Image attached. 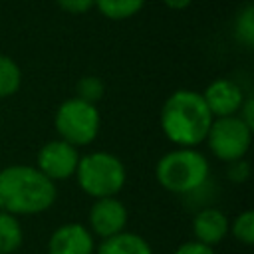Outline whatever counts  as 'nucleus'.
Wrapping results in <instances>:
<instances>
[{
    "label": "nucleus",
    "instance_id": "18",
    "mask_svg": "<svg viewBox=\"0 0 254 254\" xmlns=\"http://www.w3.org/2000/svg\"><path fill=\"white\" fill-rule=\"evenodd\" d=\"M103 93H105V83L101 81V77H97V75H83L75 83V95L73 97L95 105L103 97Z\"/></svg>",
    "mask_w": 254,
    "mask_h": 254
},
{
    "label": "nucleus",
    "instance_id": "8",
    "mask_svg": "<svg viewBox=\"0 0 254 254\" xmlns=\"http://www.w3.org/2000/svg\"><path fill=\"white\" fill-rule=\"evenodd\" d=\"M127 226V206L115 198H95L89 208V232L99 238H109L123 232Z\"/></svg>",
    "mask_w": 254,
    "mask_h": 254
},
{
    "label": "nucleus",
    "instance_id": "11",
    "mask_svg": "<svg viewBox=\"0 0 254 254\" xmlns=\"http://www.w3.org/2000/svg\"><path fill=\"white\" fill-rule=\"evenodd\" d=\"M228 224H230V220L222 210L212 208V206L200 208L192 218L194 240L212 248L228 236Z\"/></svg>",
    "mask_w": 254,
    "mask_h": 254
},
{
    "label": "nucleus",
    "instance_id": "20",
    "mask_svg": "<svg viewBox=\"0 0 254 254\" xmlns=\"http://www.w3.org/2000/svg\"><path fill=\"white\" fill-rule=\"evenodd\" d=\"M58 6L67 14H87L95 8V0H56Z\"/></svg>",
    "mask_w": 254,
    "mask_h": 254
},
{
    "label": "nucleus",
    "instance_id": "12",
    "mask_svg": "<svg viewBox=\"0 0 254 254\" xmlns=\"http://www.w3.org/2000/svg\"><path fill=\"white\" fill-rule=\"evenodd\" d=\"M95 254H153V248L143 236L123 230L103 238L95 248Z\"/></svg>",
    "mask_w": 254,
    "mask_h": 254
},
{
    "label": "nucleus",
    "instance_id": "15",
    "mask_svg": "<svg viewBox=\"0 0 254 254\" xmlns=\"http://www.w3.org/2000/svg\"><path fill=\"white\" fill-rule=\"evenodd\" d=\"M22 85L20 65L6 54H0V99L14 95Z\"/></svg>",
    "mask_w": 254,
    "mask_h": 254
},
{
    "label": "nucleus",
    "instance_id": "7",
    "mask_svg": "<svg viewBox=\"0 0 254 254\" xmlns=\"http://www.w3.org/2000/svg\"><path fill=\"white\" fill-rule=\"evenodd\" d=\"M79 157L81 155H79L77 147H73L62 139H54L40 147L38 157H36V169L44 177H48L52 183L65 181L75 175Z\"/></svg>",
    "mask_w": 254,
    "mask_h": 254
},
{
    "label": "nucleus",
    "instance_id": "19",
    "mask_svg": "<svg viewBox=\"0 0 254 254\" xmlns=\"http://www.w3.org/2000/svg\"><path fill=\"white\" fill-rule=\"evenodd\" d=\"M226 175H228V179H230L232 183H236V185L246 183L248 177H250V165H248V161H246V159H238V161L228 163Z\"/></svg>",
    "mask_w": 254,
    "mask_h": 254
},
{
    "label": "nucleus",
    "instance_id": "21",
    "mask_svg": "<svg viewBox=\"0 0 254 254\" xmlns=\"http://www.w3.org/2000/svg\"><path fill=\"white\" fill-rule=\"evenodd\" d=\"M173 254H214V250L206 244L196 242V240H187L181 246H177V250Z\"/></svg>",
    "mask_w": 254,
    "mask_h": 254
},
{
    "label": "nucleus",
    "instance_id": "3",
    "mask_svg": "<svg viewBox=\"0 0 254 254\" xmlns=\"http://www.w3.org/2000/svg\"><path fill=\"white\" fill-rule=\"evenodd\" d=\"M210 175L208 159L196 147H177L155 165L157 183L175 194H189L204 187Z\"/></svg>",
    "mask_w": 254,
    "mask_h": 254
},
{
    "label": "nucleus",
    "instance_id": "9",
    "mask_svg": "<svg viewBox=\"0 0 254 254\" xmlns=\"http://www.w3.org/2000/svg\"><path fill=\"white\" fill-rule=\"evenodd\" d=\"M200 95L214 119L238 115V111L246 99L242 87L228 77H218V79L210 81Z\"/></svg>",
    "mask_w": 254,
    "mask_h": 254
},
{
    "label": "nucleus",
    "instance_id": "13",
    "mask_svg": "<svg viewBox=\"0 0 254 254\" xmlns=\"http://www.w3.org/2000/svg\"><path fill=\"white\" fill-rule=\"evenodd\" d=\"M24 242V232L18 216L0 210V254L16 252Z\"/></svg>",
    "mask_w": 254,
    "mask_h": 254
},
{
    "label": "nucleus",
    "instance_id": "6",
    "mask_svg": "<svg viewBox=\"0 0 254 254\" xmlns=\"http://www.w3.org/2000/svg\"><path fill=\"white\" fill-rule=\"evenodd\" d=\"M204 141L216 159L232 163L246 157L252 143V127H248L238 115L216 117L212 119Z\"/></svg>",
    "mask_w": 254,
    "mask_h": 254
},
{
    "label": "nucleus",
    "instance_id": "22",
    "mask_svg": "<svg viewBox=\"0 0 254 254\" xmlns=\"http://www.w3.org/2000/svg\"><path fill=\"white\" fill-rule=\"evenodd\" d=\"M238 117H240L248 127L254 129V99H252L250 95H246V99H244V103H242V107H240V111H238Z\"/></svg>",
    "mask_w": 254,
    "mask_h": 254
},
{
    "label": "nucleus",
    "instance_id": "4",
    "mask_svg": "<svg viewBox=\"0 0 254 254\" xmlns=\"http://www.w3.org/2000/svg\"><path fill=\"white\" fill-rule=\"evenodd\" d=\"M75 179L79 189L91 198H107L123 189L127 171L119 157L107 151H93L79 157Z\"/></svg>",
    "mask_w": 254,
    "mask_h": 254
},
{
    "label": "nucleus",
    "instance_id": "1",
    "mask_svg": "<svg viewBox=\"0 0 254 254\" xmlns=\"http://www.w3.org/2000/svg\"><path fill=\"white\" fill-rule=\"evenodd\" d=\"M58 198L56 183L32 165H8L0 171V210L14 216L40 214Z\"/></svg>",
    "mask_w": 254,
    "mask_h": 254
},
{
    "label": "nucleus",
    "instance_id": "10",
    "mask_svg": "<svg viewBox=\"0 0 254 254\" xmlns=\"http://www.w3.org/2000/svg\"><path fill=\"white\" fill-rule=\"evenodd\" d=\"M48 254H95V238L87 226L67 222L52 232Z\"/></svg>",
    "mask_w": 254,
    "mask_h": 254
},
{
    "label": "nucleus",
    "instance_id": "17",
    "mask_svg": "<svg viewBox=\"0 0 254 254\" xmlns=\"http://www.w3.org/2000/svg\"><path fill=\"white\" fill-rule=\"evenodd\" d=\"M234 38L244 46H254V6L246 4L234 20Z\"/></svg>",
    "mask_w": 254,
    "mask_h": 254
},
{
    "label": "nucleus",
    "instance_id": "5",
    "mask_svg": "<svg viewBox=\"0 0 254 254\" xmlns=\"http://www.w3.org/2000/svg\"><path fill=\"white\" fill-rule=\"evenodd\" d=\"M54 127L60 135L58 139L79 149L95 141L101 127V115L97 105L69 97L60 103L54 117Z\"/></svg>",
    "mask_w": 254,
    "mask_h": 254
},
{
    "label": "nucleus",
    "instance_id": "16",
    "mask_svg": "<svg viewBox=\"0 0 254 254\" xmlns=\"http://www.w3.org/2000/svg\"><path fill=\"white\" fill-rule=\"evenodd\" d=\"M228 234H232L244 246H250L254 242V212L242 210L240 214H236L228 224Z\"/></svg>",
    "mask_w": 254,
    "mask_h": 254
},
{
    "label": "nucleus",
    "instance_id": "23",
    "mask_svg": "<svg viewBox=\"0 0 254 254\" xmlns=\"http://www.w3.org/2000/svg\"><path fill=\"white\" fill-rule=\"evenodd\" d=\"M192 0H163V4L169 8V10H185L190 6Z\"/></svg>",
    "mask_w": 254,
    "mask_h": 254
},
{
    "label": "nucleus",
    "instance_id": "14",
    "mask_svg": "<svg viewBox=\"0 0 254 254\" xmlns=\"http://www.w3.org/2000/svg\"><path fill=\"white\" fill-rule=\"evenodd\" d=\"M147 0H95V8L107 20H127L141 12Z\"/></svg>",
    "mask_w": 254,
    "mask_h": 254
},
{
    "label": "nucleus",
    "instance_id": "2",
    "mask_svg": "<svg viewBox=\"0 0 254 254\" xmlns=\"http://www.w3.org/2000/svg\"><path fill=\"white\" fill-rule=\"evenodd\" d=\"M212 115L198 91L177 89L173 91L159 113L163 135L177 147H196L206 139Z\"/></svg>",
    "mask_w": 254,
    "mask_h": 254
}]
</instances>
